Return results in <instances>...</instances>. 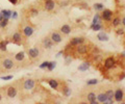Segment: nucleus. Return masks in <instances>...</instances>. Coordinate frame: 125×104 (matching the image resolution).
<instances>
[{
	"label": "nucleus",
	"instance_id": "nucleus-5",
	"mask_svg": "<svg viewBox=\"0 0 125 104\" xmlns=\"http://www.w3.org/2000/svg\"><path fill=\"white\" fill-rule=\"evenodd\" d=\"M115 65H116V59L114 58L113 56H111V57H107L106 59L104 61V68L105 69H112L113 67H115Z\"/></svg>",
	"mask_w": 125,
	"mask_h": 104
},
{
	"label": "nucleus",
	"instance_id": "nucleus-3",
	"mask_svg": "<svg viewBox=\"0 0 125 104\" xmlns=\"http://www.w3.org/2000/svg\"><path fill=\"white\" fill-rule=\"evenodd\" d=\"M124 98V93L122 89H117L115 92H114V100L117 101V102H122Z\"/></svg>",
	"mask_w": 125,
	"mask_h": 104
},
{
	"label": "nucleus",
	"instance_id": "nucleus-16",
	"mask_svg": "<svg viewBox=\"0 0 125 104\" xmlns=\"http://www.w3.org/2000/svg\"><path fill=\"white\" fill-rule=\"evenodd\" d=\"M61 31L64 34H70L72 31V28L69 24H64L62 27H61Z\"/></svg>",
	"mask_w": 125,
	"mask_h": 104
},
{
	"label": "nucleus",
	"instance_id": "nucleus-30",
	"mask_svg": "<svg viewBox=\"0 0 125 104\" xmlns=\"http://www.w3.org/2000/svg\"><path fill=\"white\" fill-rule=\"evenodd\" d=\"M97 23H100V15L99 14H96L93 18V23L92 24H97Z\"/></svg>",
	"mask_w": 125,
	"mask_h": 104
},
{
	"label": "nucleus",
	"instance_id": "nucleus-28",
	"mask_svg": "<svg viewBox=\"0 0 125 104\" xmlns=\"http://www.w3.org/2000/svg\"><path fill=\"white\" fill-rule=\"evenodd\" d=\"M98 82H99L98 79H90V80L87 81V84L88 85H96Z\"/></svg>",
	"mask_w": 125,
	"mask_h": 104
},
{
	"label": "nucleus",
	"instance_id": "nucleus-32",
	"mask_svg": "<svg viewBox=\"0 0 125 104\" xmlns=\"http://www.w3.org/2000/svg\"><path fill=\"white\" fill-rule=\"evenodd\" d=\"M121 24V20L119 18H115V19H113V26H115V27H118L119 25Z\"/></svg>",
	"mask_w": 125,
	"mask_h": 104
},
{
	"label": "nucleus",
	"instance_id": "nucleus-26",
	"mask_svg": "<svg viewBox=\"0 0 125 104\" xmlns=\"http://www.w3.org/2000/svg\"><path fill=\"white\" fill-rule=\"evenodd\" d=\"M7 44H9V42H7V41H1V42H0V50L3 51V52L6 51Z\"/></svg>",
	"mask_w": 125,
	"mask_h": 104
},
{
	"label": "nucleus",
	"instance_id": "nucleus-43",
	"mask_svg": "<svg viewBox=\"0 0 125 104\" xmlns=\"http://www.w3.org/2000/svg\"><path fill=\"white\" fill-rule=\"evenodd\" d=\"M2 19H3V16H2V14H1V13H0V21H1V20H2Z\"/></svg>",
	"mask_w": 125,
	"mask_h": 104
},
{
	"label": "nucleus",
	"instance_id": "nucleus-23",
	"mask_svg": "<svg viewBox=\"0 0 125 104\" xmlns=\"http://www.w3.org/2000/svg\"><path fill=\"white\" fill-rule=\"evenodd\" d=\"M71 94H72V91L69 86H65L64 89H62V95H64L65 97H70Z\"/></svg>",
	"mask_w": 125,
	"mask_h": 104
},
{
	"label": "nucleus",
	"instance_id": "nucleus-6",
	"mask_svg": "<svg viewBox=\"0 0 125 104\" xmlns=\"http://www.w3.org/2000/svg\"><path fill=\"white\" fill-rule=\"evenodd\" d=\"M27 54H28V56L30 57V58L34 59V58H37V57H39L40 50H39V48H37V47L30 48V49H28V51H27Z\"/></svg>",
	"mask_w": 125,
	"mask_h": 104
},
{
	"label": "nucleus",
	"instance_id": "nucleus-36",
	"mask_svg": "<svg viewBox=\"0 0 125 104\" xmlns=\"http://www.w3.org/2000/svg\"><path fill=\"white\" fill-rule=\"evenodd\" d=\"M2 80H10V79H13V75H7V76H3L1 77Z\"/></svg>",
	"mask_w": 125,
	"mask_h": 104
},
{
	"label": "nucleus",
	"instance_id": "nucleus-1",
	"mask_svg": "<svg viewBox=\"0 0 125 104\" xmlns=\"http://www.w3.org/2000/svg\"><path fill=\"white\" fill-rule=\"evenodd\" d=\"M1 67L3 70H12L15 67V62L10 58H4L1 61Z\"/></svg>",
	"mask_w": 125,
	"mask_h": 104
},
{
	"label": "nucleus",
	"instance_id": "nucleus-41",
	"mask_svg": "<svg viewBox=\"0 0 125 104\" xmlns=\"http://www.w3.org/2000/svg\"><path fill=\"white\" fill-rule=\"evenodd\" d=\"M62 54H64V51H59L58 53V55H56V56H61Z\"/></svg>",
	"mask_w": 125,
	"mask_h": 104
},
{
	"label": "nucleus",
	"instance_id": "nucleus-38",
	"mask_svg": "<svg viewBox=\"0 0 125 104\" xmlns=\"http://www.w3.org/2000/svg\"><path fill=\"white\" fill-rule=\"evenodd\" d=\"M70 61H71V56L67 55L66 56V64H70Z\"/></svg>",
	"mask_w": 125,
	"mask_h": 104
},
{
	"label": "nucleus",
	"instance_id": "nucleus-2",
	"mask_svg": "<svg viewBox=\"0 0 125 104\" xmlns=\"http://www.w3.org/2000/svg\"><path fill=\"white\" fill-rule=\"evenodd\" d=\"M34 85H36V81L31 78L26 79V80L23 82V89L26 90V91H30V90H32L34 87Z\"/></svg>",
	"mask_w": 125,
	"mask_h": 104
},
{
	"label": "nucleus",
	"instance_id": "nucleus-18",
	"mask_svg": "<svg viewBox=\"0 0 125 104\" xmlns=\"http://www.w3.org/2000/svg\"><path fill=\"white\" fill-rule=\"evenodd\" d=\"M90 62L89 61H85L82 62L81 65H79V67H78V70L80 71V72H85V71H88V69L90 68Z\"/></svg>",
	"mask_w": 125,
	"mask_h": 104
},
{
	"label": "nucleus",
	"instance_id": "nucleus-25",
	"mask_svg": "<svg viewBox=\"0 0 125 104\" xmlns=\"http://www.w3.org/2000/svg\"><path fill=\"white\" fill-rule=\"evenodd\" d=\"M91 29L94 31H98V30H101L102 29V25L100 23H97V24H92L91 25Z\"/></svg>",
	"mask_w": 125,
	"mask_h": 104
},
{
	"label": "nucleus",
	"instance_id": "nucleus-14",
	"mask_svg": "<svg viewBox=\"0 0 125 104\" xmlns=\"http://www.w3.org/2000/svg\"><path fill=\"white\" fill-rule=\"evenodd\" d=\"M85 42V39H83L82 37H79V38H73V39L70 41V46H77L79 45V44H82Z\"/></svg>",
	"mask_w": 125,
	"mask_h": 104
},
{
	"label": "nucleus",
	"instance_id": "nucleus-4",
	"mask_svg": "<svg viewBox=\"0 0 125 104\" xmlns=\"http://www.w3.org/2000/svg\"><path fill=\"white\" fill-rule=\"evenodd\" d=\"M18 94V90L15 85H10L7 86V90H6V96L9 98H15Z\"/></svg>",
	"mask_w": 125,
	"mask_h": 104
},
{
	"label": "nucleus",
	"instance_id": "nucleus-33",
	"mask_svg": "<svg viewBox=\"0 0 125 104\" xmlns=\"http://www.w3.org/2000/svg\"><path fill=\"white\" fill-rule=\"evenodd\" d=\"M29 13H30V16H31V17H36V16L39 15V10H38L37 9H30Z\"/></svg>",
	"mask_w": 125,
	"mask_h": 104
},
{
	"label": "nucleus",
	"instance_id": "nucleus-13",
	"mask_svg": "<svg viewBox=\"0 0 125 104\" xmlns=\"http://www.w3.org/2000/svg\"><path fill=\"white\" fill-rule=\"evenodd\" d=\"M42 45L45 49H51L52 48V46H53V42L51 41L50 38H45V39L43 40V42H42Z\"/></svg>",
	"mask_w": 125,
	"mask_h": 104
},
{
	"label": "nucleus",
	"instance_id": "nucleus-7",
	"mask_svg": "<svg viewBox=\"0 0 125 104\" xmlns=\"http://www.w3.org/2000/svg\"><path fill=\"white\" fill-rule=\"evenodd\" d=\"M50 39H51V41H52L54 44H58V43H61L62 41V38L61 33L58 32V31H53L52 33H51V35H50Z\"/></svg>",
	"mask_w": 125,
	"mask_h": 104
},
{
	"label": "nucleus",
	"instance_id": "nucleus-22",
	"mask_svg": "<svg viewBox=\"0 0 125 104\" xmlns=\"http://www.w3.org/2000/svg\"><path fill=\"white\" fill-rule=\"evenodd\" d=\"M24 57H25V52H24V51H20V52H18V53L15 55V59L17 61H22L23 59H24Z\"/></svg>",
	"mask_w": 125,
	"mask_h": 104
},
{
	"label": "nucleus",
	"instance_id": "nucleus-9",
	"mask_svg": "<svg viewBox=\"0 0 125 104\" xmlns=\"http://www.w3.org/2000/svg\"><path fill=\"white\" fill-rule=\"evenodd\" d=\"M76 52L78 54H86L88 52V46L85 44H79V45L76 46Z\"/></svg>",
	"mask_w": 125,
	"mask_h": 104
},
{
	"label": "nucleus",
	"instance_id": "nucleus-10",
	"mask_svg": "<svg viewBox=\"0 0 125 104\" xmlns=\"http://www.w3.org/2000/svg\"><path fill=\"white\" fill-rule=\"evenodd\" d=\"M22 40H23V38H22V34H21L20 32H15V33L13 34V37H12L13 43L18 44V45L22 43Z\"/></svg>",
	"mask_w": 125,
	"mask_h": 104
},
{
	"label": "nucleus",
	"instance_id": "nucleus-34",
	"mask_svg": "<svg viewBox=\"0 0 125 104\" xmlns=\"http://www.w3.org/2000/svg\"><path fill=\"white\" fill-rule=\"evenodd\" d=\"M48 64H49V61H44L43 64H41L39 67H40V69H46V68L48 67Z\"/></svg>",
	"mask_w": 125,
	"mask_h": 104
},
{
	"label": "nucleus",
	"instance_id": "nucleus-12",
	"mask_svg": "<svg viewBox=\"0 0 125 104\" xmlns=\"http://www.w3.org/2000/svg\"><path fill=\"white\" fill-rule=\"evenodd\" d=\"M112 16H113V12L111 9H103L102 19L104 21H111L112 20Z\"/></svg>",
	"mask_w": 125,
	"mask_h": 104
},
{
	"label": "nucleus",
	"instance_id": "nucleus-40",
	"mask_svg": "<svg viewBox=\"0 0 125 104\" xmlns=\"http://www.w3.org/2000/svg\"><path fill=\"white\" fill-rule=\"evenodd\" d=\"M67 3H68V1H64V2H62V3H61V5H62V6H66Z\"/></svg>",
	"mask_w": 125,
	"mask_h": 104
},
{
	"label": "nucleus",
	"instance_id": "nucleus-27",
	"mask_svg": "<svg viewBox=\"0 0 125 104\" xmlns=\"http://www.w3.org/2000/svg\"><path fill=\"white\" fill-rule=\"evenodd\" d=\"M7 24H9V19L7 18H3L1 21H0V27H1V28H4Z\"/></svg>",
	"mask_w": 125,
	"mask_h": 104
},
{
	"label": "nucleus",
	"instance_id": "nucleus-19",
	"mask_svg": "<svg viewBox=\"0 0 125 104\" xmlns=\"http://www.w3.org/2000/svg\"><path fill=\"white\" fill-rule=\"evenodd\" d=\"M107 97V102L108 103H113L114 102V91L113 90H108V91L105 92Z\"/></svg>",
	"mask_w": 125,
	"mask_h": 104
},
{
	"label": "nucleus",
	"instance_id": "nucleus-11",
	"mask_svg": "<svg viewBox=\"0 0 125 104\" xmlns=\"http://www.w3.org/2000/svg\"><path fill=\"white\" fill-rule=\"evenodd\" d=\"M34 27L30 26V25H27V26H25V27L23 28V34L25 35L26 38L31 37L32 33H34Z\"/></svg>",
	"mask_w": 125,
	"mask_h": 104
},
{
	"label": "nucleus",
	"instance_id": "nucleus-8",
	"mask_svg": "<svg viewBox=\"0 0 125 104\" xmlns=\"http://www.w3.org/2000/svg\"><path fill=\"white\" fill-rule=\"evenodd\" d=\"M55 7V1L54 0H45L44 2V9L48 12H51Z\"/></svg>",
	"mask_w": 125,
	"mask_h": 104
},
{
	"label": "nucleus",
	"instance_id": "nucleus-24",
	"mask_svg": "<svg viewBox=\"0 0 125 104\" xmlns=\"http://www.w3.org/2000/svg\"><path fill=\"white\" fill-rule=\"evenodd\" d=\"M12 10H10V9H3V10H1V14H2V16H3V18H7V19H10V17H12Z\"/></svg>",
	"mask_w": 125,
	"mask_h": 104
},
{
	"label": "nucleus",
	"instance_id": "nucleus-31",
	"mask_svg": "<svg viewBox=\"0 0 125 104\" xmlns=\"http://www.w3.org/2000/svg\"><path fill=\"white\" fill-rule=\"evenodd\" d=\"M94 9L99 12V10H103V4L102 3H95L94 4Z\"/></svg>",
	"mask_w": 125,
	"mask_h": 104
},
{
	"label": "nucleus",
	"instance_id": "nucleus-35",
	"mask_svg": "<svg viewBox=\"0 0 125 104\" xmlns=\"http://www.w3.org/2000/svg\"><path fill=\"white\" fill-rule=\"evenodd\" d=\"M116 33L118 34V35H122L124 33V28H118L116 30Z\"/></svg>",
	"mask_w": 125,
	"mask_h": 104
},
{
	"label": "nucleus",
	"instance_id": "nucleus-29",
	"mask_svg": "<svg viewBox=\"0 0 125 104\" xmlns=\"http://www.w3.org/2000/svg\"><path fill=\"white\" fill-rule=\"evenodd\" d=\"M55 67H56V62H55V61H49V64H48L47 69L49 70V71H52Z\"/></svg>",
	"mask_w": 125,
	"mask_h": 104
},
{
	"label": "nucleus",
	"instance_id": "nucleus-21",
	"mask_svg": "<svg viewBox=\"0 0 125 104\" xmlns=\"http://www.w3.org/2000/svg\"><path fill=\"white\" fill-rule=\"evenodd\" d=\"M48 84L50 85V87H52L54 90H58V82L55 80V79H48Z\"/></svg>",
	"mask_w": 125,
	"mask_h": 104
},
{
	"label": "nucleus",
	"instance_id": "nucleus-17",
	"mask_svg": "<svg viewBox=\"0 0 125 104\" xmlns=\"http://www.w3.org/2000/svg\"><path fill=\"white\" fill-rule=\"evenodd\" d=\"M97 100H98V102L100 103H106L107 102V97H106V94L105 93H100L99 95L96 96Z\"/></svg>",
	"mask_w": 125,
	"mask_h": 104
},
{
	"label": "nucleus",
	"instance_id": "nucleus-44",
	"mask_svg": "<svg viewBox=\"0 0 125 104\" xmlns=\"http://www.w3.org/2000/svg\"><path fill=\"white\" fill-rule=\"evenodd\" d=\"M1 100H2V95L0 94V101H1Z\"/></svg>",
	"mask_w": 125,
	"mask_h": 104
},
{
	"label": "nucleus",
	"instance_id": "nucleus-20",
	"mask_svg": "<svg viewBox=\"0 0 125 104\" xmlns=\"http://www.w3.org/2000/svg\"><path fill=\"white\" fill-rule=\"evenodd\" d=\"M97 39L99 41H101V42H107L108 41V35L106 33H104V32H100V33L97 34Z\"/></svg>",
	"mask_w": 125,
	"mask_h": 104
},
{
	"label": "nucleus",
	"instance_id": "nucleus-37",
	"mask_svg": "<svg viewBox=\"0 0 125 104\" xmlns=\"http://www.w3.org/2000/svg\"><path fill=\"white\" fill-rule=\"evenodd\" d=\"M17 17H18V13L17 12H13L12 13V18L13 19H17Z\"/></svg>",
	"mask_w": 125,
	"mask_h": 104
},
{
	"label": "nucleus",
	"instance_id": "nucleus-39",
	"mask_svg": "<svg viewBox=\"0 0 125 104\" xmlns=\"http://www.w3.org/2000/svg\"><path fill=\"white\" fill-rule=\"evenodd\" d=\"M9 1H10V3H12V4H17L18 0H9Z\"/></svg>",
	"mask_w": 125,
	"mask_h": 104
},
{
	"label": "nucleus",
	"instance_id": "nucleus-42",
	"mask_svg": "<svg viewBox=\"0 0 125 104\" xmlns=\"http://www.w3.org/2000/svg\"><path fill=\"white\" fill-rule=\"evenodd\" d=\"M121 22H122V24H123V26H125V17H124L123 19H122V21H121Z\"/></svg>",
	"mask_w": 125,
	"mask_h": 104
},
{
	"label": "nucleus",
	"instance_id": "nucleus-15",
	"mask_svg": "<svg viewBox=\"0 0 125 104\" xmlns=\"http://www.w3.org/2000/svg\"><path fill=\"white\" fill-rule=\"evenodd\" d=\"M87 98H88V101L91 104H97V101H96V94L93 92L89 93L88 95H87Z\"/></svg>",
	"mask_w": 125,
	"mask_h": 104
}]
</instances>
